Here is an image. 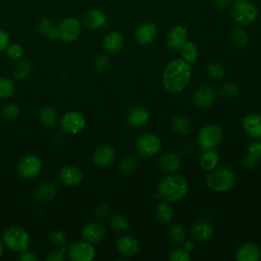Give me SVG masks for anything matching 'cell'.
I'll list each match as a JSON object with an SVG mask.
<instances>
[{
    "label": "cell",
    "mask_w": 261,
    "mask_h": 261,
    "mask_svg": "<svg viewBox=\"0 0 261 261\" xmlns=\"http://www.w3.org/2000/svg\"><path fill=\"white\" fill-rule=\"evenodd\" d=\"M216 99V92L213 87L204 85L199 87L193 95V103L196 107L206 108L210 106Z\"/></svg>",
    "instance_id": "obj_12"
},
{
    "label": "cell",
    "mask_w": 261,
    "mask_h": 261,
    "mask_svg": "<svg viewBox=\"0 0 261 261\" xmlns=\"http://www.w3.org/2000/svg\"><path fill=\"white\" fill-rule=\"evenodd\" d=\"M249 154L256 157L257 159L261 158V142H254L249 147Z\"/></svg>",
    "instance_id": "obj_47"
},
{
    "label": "cell",
    "mask_w": 261,
    "mask_h": 261,
    "mask_svg": "<svg viewBox=\"0 0 261 261\" xmlns=\"http://www.w3.org/2000/svg\"><path fill=\"white\" fill-rule=\"evenodd\" d=\"M6 54L10 59L17 60L22 57L23 49L19 44H11L6 48Z\"/></svg>",
    "instance_id": "obj_40"
},
{
    "label": "cell",
    "mask_w": 261,
    "mask_h": 261,
    "mask_svg": "<svg viewBox=\"0 0 261 261\" xmlns=\"http://www.w3.org/2000/svg\"><path fill=\"white\" fill-rule=\"evenodd\" d=\"M243 128L252 138H261V115L249 114L243 120Z\"/></svg>",
    "instance_id": "obj_22"
},
{
    "label": "cell",
    "mask_w": 261,
    "mask_h": 261,
    "mask_svg": "<svg viewBox=\"0 0 261 261\" xmlns=\"http://www.w3.org/2000/svg\"><path fill=\"white\" fill-rule=\"evenodd\" d=\"M52 22L47 18H41L38 22V31L43 36H49L52 32Z\"/></svg>",
    "instance_id": "obj_42"
},
{
    "label": "cell",
    "mask_w": 261,
    "mask_h": 261,
    "mask_svg": "<svg viewBox=\"0 0 261 261\" xmlns=\"http://www.w3.org/2000/svg\"><path fill=\"white\" fill-rule=\"evenodd\" d=\"M102 45L107 53L116 54L123 47V37L118 32H111L105 36Z\"/></svg>",
    "instance_id": "obj_21"
},
{
    "label": "cell",
    "mask_w": 261,
    "mask_h": 261,
    "mask_svg": "<svg viewBox=\"0 0 261 261\" xmlns=\"http://www.w3.org/2000/svg\"><path fill=\"white\" fill-rule=\"evenodd\" d=\"M81 33V23L74 17H68L63 19L58 28L57 34L58 38L65 43H70L77 39Z\"/></svg>",
    "instance_id": "obj_8"
},
{
    "label": "cell",
    "mask_w": 261,
    "mask_h": 261,
    "mask_svg": "<svg viewBox=\"0 0 261 261\" xmlns=\"http://www.w3.org/2000/svg\"><path fill=\"white\" fill-rule=\"evenodd\" d=\"M232 19L241 25H250L257 20L258 9L249 0H234L230 7Z\"/></svg>",
    "instance_id": "obj_4"
},
{
    "label": "cell",
    "mask_w": 261,
    "mask_h": 261,
    "mask_svg": "<svg viewBox=\"0 0 261 261\" xmlns=\"http://www.w3.org/2000/svg\"><path fill=\"white\" fill-rule=\"evenodd\" d=\"M188 41V31L182 25L172 27L166 37L167 47L171 50H179Z\"/></svg>",
    "instance_id": "obj_14"
},
{
    "label": "cell",
    "mask_w": 261,
    "mask_h": 261,
    "mask_svg": "<svg viewBox=\"0 0 261 261\" xmlns=\"http://www.w3.org/2000/svg\"><path fill=\"white\" fill-rule=\"evenodd\" d=\"M14 92V84L7 77L0 76V98L10 97Z\"/></svg>",
    "instance_id": "obj_36"
},
{
    "label": "cell",
    "mask_w": 261,
    "mask_h": 261,
    "mask_svg": "<svg viewBox=\"0 0 261 261\" xmlns=\"http://www.w3.org/2000/svg\"><path fill=\"white\" fill-rule=\"evenodd\" d=\"M137 150L143 157H153L161 150V142L157 136L145 134L139 138Z\"/></svg>",
    "instance_id": "obj_9"
},
{
    "label": "cell",
    "mask_w": 261,
    "mask_h": 261,
    "mask_svg": "<svg viewBox=\"0 0 261 261\" xmlns=\"http://www.w3.org/2000/svg\"><path fill=\"white\" fill-rule=\"evenodd\" d=\"M230 39H231V42L236 46L242 47V46H245L248 43V41H249V34L243 28H237V29H234L231 32Z\"/></svg>",
    "instance_id": "obj_33"
},
{
    "label": "cell",
    "mask_w": 261,
    "mask_h": 261,
    "mask_svg": "<svg viewBox=\"0 0 261 261\" xmlns=\"http://www.w3.org/2000/svg\"><path fill=\"white\" fill-rule=\"evenodd\" d=\"M213 5L218 9H223L227 7L229 4H231L232 0H212Z\"/></svg>",
    "instance_id": "obj_52"
},
{
    "label": "cell",
    "mask_w": 261,
    "mask_h": 261,
    "mask_svg": "<svg viewBox=\"0 0 261 261\" xmlns=\"http://www.w3.org/2000/svg\"><path fill=\"white\" fill-rule=\"evenodd\" d=\"M239 92V88L237 85L232 83H226L222 88V93L226 97H234Z\"/></svg>",
    "instance_id": "obj_46"
},
{
    "label": "cell",
    "mask_w": 261,
    "mask_h": 261,
    "mask_svg": "<svg viewBox=\"0 0 261 261\" xmlns=\"http://www.w3.org/2000/svg\"><path fill=\"white\" fill-rule=\"evenodd\" d=\"M42 169L41 160L35 155H27L17 163V171L19 175L25 179L36 177Z\"/></svg>",
    "instance_id": "obj_7"
},
{
    "label": "cell",
    "mask_w": 261,
    "mask_h": 261,
    "mask_svg": "<svg viewBox=\"0 0 261 261\" xmlns=\"http://www.w3.org/2000/svg\"><path fill=\"white\" fill-rule=\"evenodd\" d=\"M115 158V151L110 145H103L99 147L93 156V160L96 165L100 167L109 166Z\"/></svg>",
    "instance_id": "obj_19"
},
{
    "label": "cell",
    "mask_w": 261,
    "mask_h": 261,
    "mask_svg": "<svg viewBox=\"0 0 261 261\" xmlns=\"http://www.w3.org/2000/svg\"><path fill=\"white\" fill-rule=\"evenodd\" d=\"M207 72L213 80H220L224 75V67L219 62H211L207 67Z\"/></svg>",
    "instance_id": "obj_37"
},
{
    "label": "cell",
    "mask_w": 261,
    "mask_h": 261,
    "mask_svg": "<svg viewBox=\"0 0 261 261\" xmlns=\"http://www.w3.org/2000/svg\"><path fill=\"white\" fill-rule=\"evenodd\" d=\"M169 238L174 244L182 243L186 238V232L182 226L178 224H172L169 227Z\"/></svg>",
    "instance_id": "obj_35"
},
{
    "label": "cell",
    "mask_w": 261,
    "mask_h": 261,
    "mask_svg": "<svg viewBox=\"0 0 261 261\" xmlns=\"http://www.w3.org/2000/svg\"><path fill=\"white\" fill-rule=\"evenodd\" d=\"M32 69V64L28 60H21L16 63L13 69V75L17 80H22L27 77Z\"/></svg>",
    "instance_id": "obj_34"
},
{
    "label": "cell",
    "mask_w": 261,
    "mask_h": 261,
    "mask_svg": "<svg viewBox=\"0 0 261 261\" xmlns=\"http://www.w3.org/2000/svg\"><path fill=\"white\" fill-rule=\"evenodd\" d=\"M96 255V250L89 242H75L68 248V257L71 261H91Z\"/></svg>",
    "instance_id": "obj_10"
},
{
    "label": "cell",
    "mask_w": 261,
    "mask_h": 261,
    "mask_svg": "<svg viewBox=\"0 0 261 261\" xmlns=\"http://www.w3.org/2000/svg\"><path fill=\"white\" fill-rule=\"evenodd\" d=\"M109 226L113 231L116 232H121V231H125L128 229L129 227V222L128 220L122 216V215H114L110 218L109 221Z\"/></svg>",
    "instance_id": "obj_32"
},
{
    "label": "cell",
    "mask_w": 261,
    "mask_h": 261,
    "mask_svg": "<svg viewBox=\"0 0 261 261\" xmlns=\"http://www.w3.org/2000/svg\"><path fill=\"white\" fill-rule=\"evenodd\" d=\"M82 236L85 241L94 244L100 242L105 236V227L98 221H91L84 225Z\"/></svg>",
    "instance_id": "obj_15"
},
{
    "label": "cell",
    "mask_w": 261,
    "mask_h": 261,
    "mask_svg": "<svg viewBox=\"0 0 261 261\" xmlns=\"http://www.w3.org/2000/svg\"><path fill=\"white\" fill-rule=\"evenodd\" d=\"M59 177L62 184L73 187L79 185L83 179V172L82 170L73 165H67L60 169Z\"/></svg>",
    "instance_id": "obj_18"
},
{
    "label": "cell",
    "mask_w": 261,
    "mask_h": 261,
    "mask_svg": "<svg viewBox=\"0 0 261 261\" xmlns=\"http://www.w3.org/2000/svg\"><path fill=\"white\" fill-rule=\"evenodd\" d=\"M179 50H180V55H181L182 59L186 60L187 62L193 63L197 60L198 55H199V50H198L197 45L194 42L187 41L181 46V48Z\"/></svg>",
    "instance_id": "obj_28"
},
{
    "label": "cell",
    "mask_w": 261,
    "mask_h": 261,
    "mask_svg": "<svg viewBox=\"0 0 261 261\" xmlns=\"http://www.w3.org/2000/svg\"><path fill=\"white\" fill-rule=\"evenodd\" d=\"M50 242L55 246H63L66 243V236L60 230H53L49 233Z\"/></svg>",
    "instance_id": "obj_41"
},
{
    "label": "cell",
    "mask_w": 261,
    "mask_h": 261,
    "mask_svg": "<svg viewBox=\"0 0 261 261\" xmlns=\"http://www.w3.org/2000/svg\"><path fill=\"white\" fill-rule=\"evenodd\" d=\"M156 217L160 222H170L173 218L174 212L173 209L171 208V206H169L167 203H160L157 207H156V211H155Z\"/></svg>",
    "instance_id": "obj_29"
},
{
    "label": "cell",
    "mask_w": 261,
    "mask_h": 261,
    "mask_svg": "<svg viewBox=\"0 0 261 261\" xmlns=\"http://www.w3.org/2000/svg\"><path fill=\"white\" fill-rule=\"evenodd\" d=\"M150 118V114L147 109L143 107H136L129 111L126 120L127 123L135 127H140L145 125Z\"/></svg>",
    "instance_id": "obj_24"
},
{
    "label": "cell",
    "mask_w": 261,
    "mask_h": 261,
    "mask_svg": "<svg viewBox=\"0 0 261 261\" xmlns=\"http://www.w3.org/2000/svg\"><path fill=\"white\" fill-rule=\"evenodd\" d=\"M189 190L187 179L178 174H169L164 176L159 185V195L168 202H174L182 199Z\"/></svg>",
    "instance_id": "obj_2"
},
{
    "label": "cell",
    "mask_w": 261,
    "mask_h": 261,
    "mask_svg": "<svg viewBox=\"0 0 261 261\" xmlns=\"http://www.w3.org/2000/svg\"><path fill=\"white\" fill-rule=\"evenodd\" d=\"M158 29L153 22H144L139 25L135 32L136 41L143 46L149 45L156 39Z\"/></svg>",
    "instance_id": "obj_13"
},
{
    "label": "cell",
    "mask_w": 261,
    "mask_h": 261,
    "mask_svg": "<svg viewBox=\"0 0 261 261\" xmlns=\"http://www.w3.org/2000/svg\"><path fill=\"white\" fill-rule=\"evenodd\" d=\"M60 126L65 133L75 135L85 128L86 119L80 112L69 111L62 116L60 120Z\"/></svg>",
    "instance_id": "obj_11"
},
{
    "label": "cell",
    "mask_w": 261,
    "mask_h": 261,
    "mask_svg": "<svg viewBox=\"0 0 261 261\" xmlns=\"http://www.w3.org/2000/svg\"><path fill=\"white\" fill-rule=\"evenodd\" d=\"M83 22L89 29H99L106 24L107 17L101 10L91 9L84 14Z\"/></svg>",
    "instance_id": "obj_23"
},
{
    "label": "cell",
    "mask_w": 261,
    "mask_h": 261,
    "mask_svg": "<svg viewBox=\"0 0 261 261\" xmlns=\"http://www.w3.org/2000/svg\"><path fill=\"white\" fill-rule=\"evenodd\" d=\"M109 65V58L104 55V54H100L96 57L95 59V67L97 70L99 71H104Z\"/></svg>",
    "instance_id": "obj_44"
},
{
    "label": "cell",
    "mask_w": 261,
    "mask_h": 261,
    "mask_svg": "<svg viewBox=\"0 0 261 261\" xmlns=\"http://www.w3.org/2000/svg\"><path fill=\"white\" fill-rule=\"evenodd\" d=\"M192 74V67L184 59L171 60L163 71V86L173 94L182 92L188 86Z\"/></svg>",
    "instance_id": "obj_1"
},
{
    "label": "cell",
    "mask_w": 261,
    "mask_h": 261,
    "mask_svg": "<svg viewBox=\"0 0 261 261\" xmlns=\"http://www.w3.org/2000/svg\"><path fill=\"white\" fill-rule=\"evenodd\" d=\"M18 260H20V261H38V257L35 253L24 250V251L19 252Z\"/></svg>",
    "instance_id": "obj_48"
},
{
    "label": "cell",
    "mask_w": 261,
    "mask_h": 261,
    "mask_svg": "<svg viewBox=\"0 0 261 261\" xmlns=\"http://www.w3.org/2000/svg\"><path fill=\"white\" fill-rule=\"evenodd\" d=\"M116 250L124 256H134L140 250L138 240L133 236H122L116 241Z\"/></svg>",
    "instance_id": "obj_17"
},
{
    "label": "cell",
    "mask_w": 261,
    "mask_h": 261,
    "mask_svg": "<svg viewBox=\"0 0 261 261\" xmlns=\"http://www.w3.org/2000/svg\"><path fill=\"white\" fill-rule=\"evenodd\" d=\"M65 246H60L59 250H54L52 251L48 256H47V260L48 261H63L64 260V253H65Z\"/></svg>",
    "instance_id": "obj_43"
},
{
    "label": "cell",
    "mask_w": 261,
    "mask_h": 261,
    "mask_svg": "<svg viewBox=\"0 0 261 261\" xmlns=\"http://www.w3.org/2000/svg\"><path fill=\"white\" fill-rule=\"evenodd\" d=\"M157 166L162 171L166 172H173L176 171L180 166V159L174 153H167L162 155L158 161Z\"/></svg>",
    "instance_id": "obj_25"
},
{
    "label": "cell",
    "mask_w": 261,
    "mask_h": 261,
    "mask_svg": "<svg viewBox=\"0 0 261 261\" xmlns=\"http://www.w3.org/2000/svg\"><path fill=\"white\" fill-rule=\"evenodd\" d=\"M136 158L134 157H125L121 162H120V167L123 171L125 172H130L135 167H136Z\"/></svg>",
    "instance_id": "obj_45"
},
{
    "label": "cell",
    "mask_w": 261,
    "mask_h": 261,
    "mask_svg": "<svg viewBox=\"0 0 261 261\" xmlns=\"http://www.w3.org/2000/svg\"><path fill=\"white\" fill-rule=\"evenodd\" d=\"M191 234L195 241L199 243H206L213 237L214 228L208 222H197L192 226Z\"/></svg>",
    "instance_id": "obj_20"
},
{
    "label": "cell",
    "mask_w": 261,
    "mask_h": 261,
    "mask_svg": "<svg viewBox=\"0 0 261 261\" xmlns=\"http://www.w3.org/2000/svg\"><path fill=\"white\" fill-rule=\"evenodd\" d=\"M3 241L9 250L17 253L27 250L30 245L29 233L20 226L8 227L3 233Z\"/></svg>",
    "instance_id": "obj_5"
},
{
    "label": "cell",
    "mask_w": 261,
    "mask_h": 261,
    "mask_svg": "<svg viewBox=\"0 0 261 261\" xmlns=\"http://www.w3.org/2000/svg\"><path fill=\"white\" fill-rule=\"evenodd\" d=\"M2 254H3V245H2V242L0 240V258L2 257Z\"/></svg>",
    "instance_id": "obj_53"
},
{
    "label": "cell",
    "mask_w": 261,
    "mask_h": 261,
    "mask_svg": "<svg viewBox=\"0 0 261 261\" xmlns=\"http://www.w3.org/2000/svg\"><path fill=\"white\" fill-rule=\"evenodd\" d=\"M222 130L215 124H207L201 128L198 142L203 150H210L217 147L222 140Z\"/></svg>",
    "instance_id": "obj_6"
},
{
    "label": "cell",
    "mask_w": 261,
    "mask_h": 261,
    "mask_svg": "<svg viewBox=\"0 0 261 261\" xmlns=\"http://www.w3.org/2000/svg\"><path fill=\"white\" fill-rule=\"evenodd\" d=\"M9 43V35L7 32L0 30V51L7 48Z\"/></svg>",
    "instance_id": "obj_49"
},
{
    "label": "cell",
    "mask_w": 261,
    "mask_h": 261,
    "mask_svg": "<svg viewBox=\"0 0 261 261\" xmlns=\"http://www.w3.org/2000/svg\"><path fill=\"white\" fill-rule=\"evenodd\" d=\"M40 119L43 124L47 126H53L57 121V113L51 106L45 105L40 110Z\"/></svg>",
    "instance_id": "obj_30"
},
{
    "label": "cell",
    "mask_w": 261,
    "mask_h": 261,
    "mask_svg": "<svg viewBox=\"0 0 261 261\" xmlns=\"http://www.w3.org/2000/svg\"><path fill=\"white\" fill-rule=\"evenodd\" d=\"M108 210L109 209H108V206H107L106 203H100V204L97 205L95 212H96L97 216L103 217V216H105L108 213Z\"/></svg>",
    "instance_id": "obj_50"
},
{
    "label": "cell",
    "mask_w": 261,
    "mask_h": 261,
    "mask_svg": "<svg viewBox=\"0 0 261 261\" xmlns=\"http://www.w3.org/2000/svg\"><path fill=\"white\" fill-rule=\"evenodd\" d=\"M170 261H190L191 256L189 254V251L185 248H177L174 249L170 255H169Z\"/></svg>",
    "instance_id": "obj_39"
},
{
    "label": "cell",
    "mask_w": 261,
    "mask_h": 261,
    "mask_svg": "<svg viewBox=\"0 0 261 261\" xmlns=\"http://www.w3.org/2000/svg\"><path fill=\"white\" fill-rule=\"evenodd\" d=\"M257 161H258V159H257L256 157L252 156L251 154H248V155L245 157V159H244V165H245L247 168H252V167H254V166L256 165Z\"/></svg>",
    "instance_id": "obj_51"
},
{
    "label": "cell",
    "mask_w": 261,
    "mask_h": 261,
    "mask_svg": "<svg viewBox=\"0 0 261 261\" xmlns=\"http://www.w3.org/2000/svg\"><path fill=\"white\" fill-rule=\"evenodd\" d=\"M219 160L218 153L213 149L206 150L200 158V166L205 170H211L216 167Z\"/></svg>",
    "instance_id": "obj_27"
},
{
    "label": "cell",
    "mask_w": 261,
    "mask_h": 261,
    "mask_svg": "<svg viewBox=\"0 0 261 261\" xmlns=\"http://www.w3.org/2000/svg\"><path fill=\"white\" fill-rule=\"evenodd\" d=\"M19 114V108L14 103L6 104L2 109V115L6 120H13Z\"/></svg>",
    "instance_id": "obj_38"
},
{
    "label": "cell",
    "mask_w": 261,
    "mask_h": 261,
    "mask_svg": "<svg viewBox=\"0 0 261 261\" xmlns=\"http://www.w3.org/2000/svg\"><path fill=\"white\" fill-rule=\"evenodd\" d=\"M260 20H261V15H260Z\"/></svg>",
    "instance_id": "obj_54"
},
{
    "label": "cell",
    "mask_w": 261,
    "mask_h": 261,
    "mask_svg": "<svg viewBox=\"0 0 261 261\" xmlns=\"http://www.w3.org/2000/svg\"><path fill=\"white\" fill-rule=\"evenodd\" d=\"M234 257L238 261H258L261 258V250L256 244L245 243L238 248Z\"/></svg>",
    "instance_id": "obj_16"
},
{
    "label": "cell",
    "mask_w": 261,
    "mask_h": 261,
    "mask_svg": "<svg viewBox=\"0 0 261 261\" xmlns=\"http://www.w3.org/2000/svg\"><path fill=\"white\" fill-rule=\"evenodd\" d=\"M57 194V187L54 182L45 181L42 182L36 192V198L42 202L51 201Z\"/></svg>",
    "instance_id": "obj_26"
},
{
    "label": "cell",
    "mask_w": 261,
    "mask_h": 261,
    "mask_svg": "<svg viewBox=\"0 0 261 261\" xmlns=\"http://www.w3.org/2000/svg\"><path fill=\"white\" fill-rule=\"evenodd\" d=\"M171 126L175 133L180 135H187L191 129V122L186 116L178 115L172 119Z\"/></svg>",
    "instance_id": "obj_31"
},
{
    "label": "cell",
    "mask_w": 261,
    "mask_h": 261,
    "mask_svg": "<svg viewBox=\"0 0 261 261\" xmlns=\"http://www.w3.org/2000/svg\"><path fill=\"white\" fill-rule=\"evenodd\" d=\"M234 181V173L227 167H215L211 169L206 176V184L208 188L215 192L228 191L230 188H232Z\"/></svg>",
    "instance_id": "obj_3"
}]
</instances>
